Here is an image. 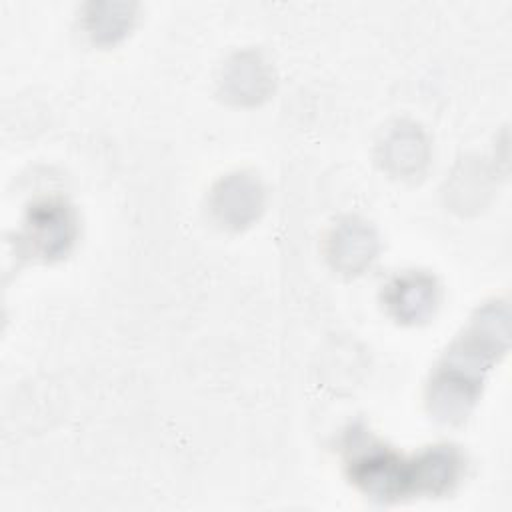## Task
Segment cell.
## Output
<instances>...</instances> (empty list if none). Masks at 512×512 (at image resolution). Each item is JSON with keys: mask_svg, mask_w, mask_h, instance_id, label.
Masks as SVG:
<instances>
[{"mask_svg": "<svg viewBox=\"0 0 512 512\" xmlns=\"http://www.w3.org/2000/svg\"><path fill=\"white\" fill-rule=\"evenodd\" d=\"M386 304L394 310L396 318L404 322H414L430 314L436 304V286L432 276L420 272L396 276L386 286Z\"/></svg>", "mask_w": 512, "mask_h": 512, "instance_id": "3957f363", "label": "cell"}, {"mask_svg": "<svg viewBox=\"0 0 512 512\" xmlns=\"http://www.w3.org/2000/svg\"><path fill=\"white\" fill-rule=\"evenodd\" d=\"M28 238L34 240L36 248L42 256H54L64 252L66 246L72 242L74 222L70 212L60 202H42L28 216Z\"/></svg>", "mask_w": 512, "mask_h": 512, "instance_id": "7a4b0ae2", "label": "cell"}, {"mask_svg": "<svg viewBox=\"0 0 512 512\" xmlns=\"http://www.w3.org/2000/svg\"><path fill=\"white\" fill-rule=\"evenodd\" d=\"M504 320L506 314H498L496 306L478 310L438 362L430 382V404L446 420L464 416L474 402L478 384L484 382V374L506 346V336H496L498 324Z\"/></svg>", "mask_w": 512, "mask_h": 512, "instance_id": "6da1fadb", "label": "cell"}]
</instances>
